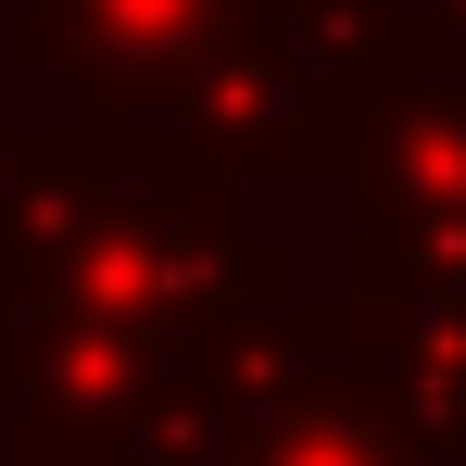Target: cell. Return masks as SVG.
I'll return each instance as SVG.
<instances>
[{
  "mask_svg": "<svg viewBox=\"0 0 466 466\" xmlns=\"http://www.w3.org/2000/svg\"><path fill=\"white\" fill-rule=\"evenodd\" d=\"M340 315H353V303H340ZM228 466H441V429L403 416V403L366 379V353L340 340L328 366H303V379H278V390L239 403Z\"/></svg>",
  "mask_w": 466,
  "mask_h": 466,
  "instance_id": "5",
  "label": "cell"
},
{
  "mask_svg": "<svg viewBox=\"0 0 466 466\" xmlns=\"http://www.w3.org/2000/svg\"><path fill=\"white\" fill-rule=\"evenodd\" d=\"M353 202V290H454L466 278V64H403L353 114L328 177Z\"/></svg>",
  "mask_w": 466,
  "mask_h": 466,
  "instance_id": "3",
  "label": "cell"
},
{
  "mask_svg": "<svg viewBox=\"0 0 466 466\" xmlns=\"http://www.w3.org/2000/svg\"><path fill=\"white\" fill-rule=\"evenodd\" d=\"M13 152H25V127H0V189H13Z\"/></svg>",
  "mask_w": 466,
  "mask_h": 466,
  "instance_id": "8",
  "label": "cell"
},
{
  "mask_svg": "<svg viewBox=\"0 0 466 466\" xmlns=\"http://www.w3.org/2000/svg\"><path fill=\"white\" fill-rule=\"evenodd\" d=\"M403 76L390 0H252L239 38L164 101V127L228 189H328L353 152V114Z\"/></svg>",
  "mask_w": 466,
  "mask_h": 466,
  "instance_id": "2",
  "label": "cell"
},
{
  "mask_svg": "<svg viewBox=\"0 0 466 466\" xmlns=\"http://www.w3.org/2000/svg\"><path fill=\"white\" fill-rule=\"evenodd\" d=\"M303 252L152 114L25 127L0 189V328H114L152 353H215L239 315L290 303Z\"/></svg>",
  "mask_w": 466,
  "mask_h": 466,
  "instance_id": "1",
  "label": "cell"
},
{
  "mask_svg": "<svg viewBox=\"0 0 466 466\" xmlns=\"http://www.w3.org/2000/svg\"><path fill=\"white\" fill-rule=\"evenodd\" d=\"M403 64H466V0H390Z\"/></svg>",
  "mask_w": 466,
  "mask_h": 466,
  "instance_id": "7",
  "label": "cell"
},
{
  "mask_svg": "<svg viewBox=\"0 0 466 466\" xmlns=\"http://www.w3.org/2000/svg\"><path fill=\"white\" fill-rule=\"evenodd\" d=\"M252 0H13L0 64L25 88H64L76 114H152L239 38Z\"/></svg>",
  "mask_w": 466,
  "mask_h": 466,
  "instance_id": "4",
  "label": "cell"
},
{
  "mask_svg": "<svg viewBox=\"0 0 466 466\" xmlns=\"http://www.w3.org/2000/svg\"><path fill=\"white\" fill-rule=\"evenodd\" d=\"M228 441H239V403H228V379L189 353L164 390H139V416L114 429L101 466H228Z\"/></svg>",
  "mask_w": 466,
  "mask_h": 466,
  "instance_id": "6",
  "label": "cell"
}]
</instances>
